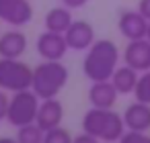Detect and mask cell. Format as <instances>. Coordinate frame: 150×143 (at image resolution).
<instances>
[{"label":"cell","mask_w":150,"mask_h":143,"mask_svg":"<svg viewBox=\"0 0 150 143\" xmlns=\"http://www.w3.org/2000/svg\"><path fill=\"white\" fill-rule=\"evenodd\" d=\"M119 63V49L113 41L109 39H99L95 41L82 59V72L91 82H103L111 80L113 72L117 70Z\"/></svg>","instance_id":"6da1fadb"},{"label":"cell","mask_w":150,"mask_h":143,"mask_svg":"<svg viewBox=\"0 0 150 143\" xmlns=\"http://www.w3.org/2000/svg\"><path fill=\"white\" fill-rule=\"evenodd\" d=\"M72 143H101L97 137H93L91 133H86V131H82V133H78L74 139H72Z\"/></svg>","instance_id":"7402d4cb"},{"label":"cell","mask_w":150,"mask_h":143,"mask_svg":"<svg viewBox=\"0 0 150 143\" xmlns=\"http://www.w3.org/2000/svg\"><path fill=\"white\" fill-rule=\"evenodd\" d=\"M33 84V70L29 63L11 57H0V90L21 92Z\"/></svg>","instance_id":"277c9868"},{"label":"cell","mask_w":150,"mask_h":143,"mask_svg":"<svg viewBox=\"0 0 150 143\" xmlns=\"http://www.w3.org/2000/svg\"><path fill=\"white\" fill-rule=\"evenodd\" d=\"M43 137H45V131L37 123L23 125V127H19V133H17L19 143H43Z\"/></svg>","instance_id":"e0dca14e"},{"label":"cell","mask_w":150,"mask_h":143,"mask_svg":"<svg viewBox=\"0 0 150 143\" xmlns=\"http://www.w3.org/2000/svg\"><path fill=\"white\" fill-rule=\"evenodd\" d=\"M123 61L140 74L150 70V41L146 37L127 41V47L123 49Z\"/></svg>","instance_id":"9c48e42d"},{"label":"cell","mask_w":150,"mask_h":143,"mask_svg":"<svg viewBox=\"0 0 150 143\" xmlns=\"http://www.w3.org/2000/svg\"><path fill=\"white\" fill-rule=\"evenodd\" d=\"M123 123L129 131H148L150 129V104L146 102H132L123 110Z\"/></svg>","instance_id":"4fadbf2b"},{"label":"cell","mask_w":150,"mask_h":143,"mask_svg":"<svg viewBox=\"0 0 150 143\" xmlns=\"http://www.w3.org/2000/svg\"><path fill=\"white\" fill-rule=\"evenodd\" d=\"M138 10L150 21V0H140V2H138Z\"/></svg>","instance_id":"cb8c5ba5"},{"label":"cell","mask_w":150,"mask_h":143,"mask_svg":"<svg viewBox=\"0 0 150 143\" xmlns=\"http://www.w3.org/2000/svg\"><path fill=\"white\" fill-rule=\"evenodd\" d=\"M72 139H74V137L70 135V131L60 125V127H54V129L45 131L43 143H72Z\"/></svg>","instance_id":"d6986e66"},{"label":"cell","mask_w":150,"mask_h":143,"mask_svg":"<svg viewBox=\"0 0 150 143\" xmlns=\"http://www.w3.org/2000/svg\"><path fill=\"white\" fill-rule=\"evenodd\" d=\"M119 92L115 90V86L111 84V80H103V82H93L88 88V102L91 106H99V108H113L115 100H117Z\"/></svg>","instance_id":"5bb4252c"},{"label":"cell","mask_w":150,"mask_h":143,"mask_svg":"<svg viewBox=\"0 0 150 143\" xmlns=\"http://www.w3.org/2000/svg\"><path fill=\"white\" fill-rule=\"evenodd\" d=\"M138 78H140V72H136L134 68L129 66H121L113 72L111 76V84L115 86V90L119 94H134L136 90V84H138Z\"/></svg>","instance_id":"9a60e30c"},{"label":"cell","mask_w":150,"mask_h":143,"mask_svg":"<svg viewBox=\"0 0 150 143\" xmlns=\"http://www.w3.org/2000/svg\"><path fill=\"white\" fill-rule=\"evenodd\" d=\"M8 100H11V98L6 96V92L0 90V123L6 119V112H8Z\"/></svg>","instance_id":"44dd1931"},{"label":"cell","mask_w":150,"mask_h":143,"mask_svg":"<svg viewBox=\"0 0 150 143\" xmlns=\"http://www.w3.org/2000/svg\"><path fill=\"white\" fill-rule=\"evenodd\" d=\"M68 82V68L62 59H43L37 68H33V84L31 90L43 98H56L60 90Z\"/></svg>","instance_id":"3957f363"},{"label":"cell","mask_w":150,"mask_h":143,"mask_svg":"<svg viewBox=\"0 0 150 143\" xmlns=\"http://www.w3.org/2000/svg\"><path fill=\"white\" fill-rule=\"evenodd\" d=\"M27 51V35L17 27L0 35V57L19 59Z\"/></svg>","instance_id":"7c38bea8"},{"label":"cell","mask_w":150,"mask_h":143,"mask_svg":"<svg viewBox=\"0 0 150 143\" xmlns=\"http://www.w3.org/2000/svg\"><path fill=\"white\" fill-rule=\"evenodd\" d=\"M33 19V6L29 0H0V21L11 27H23Z\"/></svg>","instance_id":"8992f818"},{"label":"cell","mask_w":150,"mask_h":143,"mask_svg":"<svg viewBox=\"0 0 150 143\" xmlns=\"http://www.w3.org/2000/svg\"><path fill=\"white\" fill-rule=\"evenodd\" d=\"M39 96L29 88L21 92H13L8 100V112H6V123L13 127H23L29 123H35L37 108H39Z\"/></svg>","instance_id":"5b68a950"},{"label":"cell","mask_w":150,"mask_h":143,"mask_svg":"<svg viewBox=\"0 0 150 143\" xmlns=\"http://www.w3.org/2000/svg\"><path fill=\"white\" fill-rule=\"evenodd\" d=\"M119 143H150V137L146 135V131H125L119 137Z\"/></svg>","instance_id":"ffe728a7"},{"label":"cell","mask_w":150,"mask_h":143,"mask_svg":"<svg viewBox=\"0 0 150 143\" xmlns=\"http://www.w3.org/2000/svg\"><path fill=\"white\" fill-rule=\"evenodd\" d=\"M60 2H62L64 6H68V8L72 10V8H82V6H84V4L88 2V0H60Z\"/></svg>","instance_id":"603a6c76"},{"label":"cell","mask_w":150,"mask_h":143,"mask_svg":"<svg viewBox=\"0 0 150 143\" xmlns=\"http://www.w3.org/2000/svg\"><path fill=\"white\" fill-rule=\"evenodd\" d=\"M72 13H70V8L68 6H58V8H52L47 15H45V19H43V23H45V29L47 31H54V33H66L68 31V27L72 25Z\"/></svg>","instance_id":"2e32d148"},{"label":"cell","mask_w":150,"mask_h":143,"mask_svg":"<svg viewBox=\"0 0 150 143\" xmlns=\"http://www.w3.org/2000/svg\"><path fill=\"white\" fill-rule=\"evenodd\" d=\"M146 39L150 41V21H148V33H146Z\"/></svg>","instance_id":"484cf974"},{"label":"cell","mask_w":150,"mask_h":143,"mask_svg":"<svg viewBox=\"0 0 150 143\" xmlns=\"http://www.w3.org/2000/svg\"><path fill=\"white\" fill-rule=\"evenodd\" d=\"M62 119H64V106H62V102L58 98H43L39 102L35 123L43 131H50L54 127H60L62 125Z\"/></svg>","instance_id":"8fae6325"},{"label":"cell","mask_w":150,"mask_h":143,"mask_svg":"<svg viewBox=\"0 0 150 143\" xmlns=\"http://www.w3.org/2000/svg\"><path fill=\"white\" fill-rule=\"evenodd\" d=\"M0 143H19L17 139H11V137H0Z\"/></svg>","instance_id":"d4e9b609"},{"label":"cell","mask_w":150,"mask_h":143,"mask_svg":"<svg viewBox=\"0 0 150 143\" xmlns=\"http://www.w3.org/2000/svg\"><path fill=\"white\" fill-rule=\"evenodd\" d=\"M82 131L91 133L93 137H97L99 141H105V143L119 141V137L125 133L123 114L115 112L113 108L91 106L82 116Z\"/></svg>","instance_id":"7a4b0ae2"},{"label":"cell","mask_w":150,"mask_h":143,"mask_svg":"<svg viewBox=\"0 0 150 143\" xmlns=\"http://www.w3.org/2000/svg\"><path fill=\"white\" fill-rule=\"evenodd\" d=\"M117 27H119V33H121L127 41L144 39L146 33H148V19H146L140 10H123V13L119 15Z\"/></svg>","instance_id":"ba28073f"},{"label":"cell","mask_w":150,"mask_h":143,"mask_svg":"<svg viewBox=\"0 0 150 143\" xmlns=\"http://www.w3.org/2000/svg\"><path fill=\"white\" fill-rule=\"evenodd\" d=\"M35 47H37L39 57H43V59H62L66 55V51L70 49L64 33H54V31H47V29L37 37Z\"/></svg>","instance_id":"52a82bcc"},{"label":"cell","mask_w":150,"mask_h":143,"mask_svg":"<svg viewBox=\"0 0 150 143\" xmlns=\"http://www.w3.org/2000/svg\"><path fill=\"white\" fill-rule=\"evenodd\" d=\"M64 37H66V43H68L70 49L86 51L95 43V29L86 21H72V25L64 33Z\"/></svg>","instance_id":"30bf717a"},{"label":"cell","mask_w":150,"mask_h":143,"mask_svg":"<svg viewBox=\"0 0 150 143\" xmlns=\"http://www.w3.org/2000/svg\"><path fill=\"white\" fill-rule=\"evenodd\" d=\"M134 96H136V100L150 104V70L142 72V76L138 78V84H136Z\"/></svg>","instance_id":"ac0fdd59"}]
</instances>
